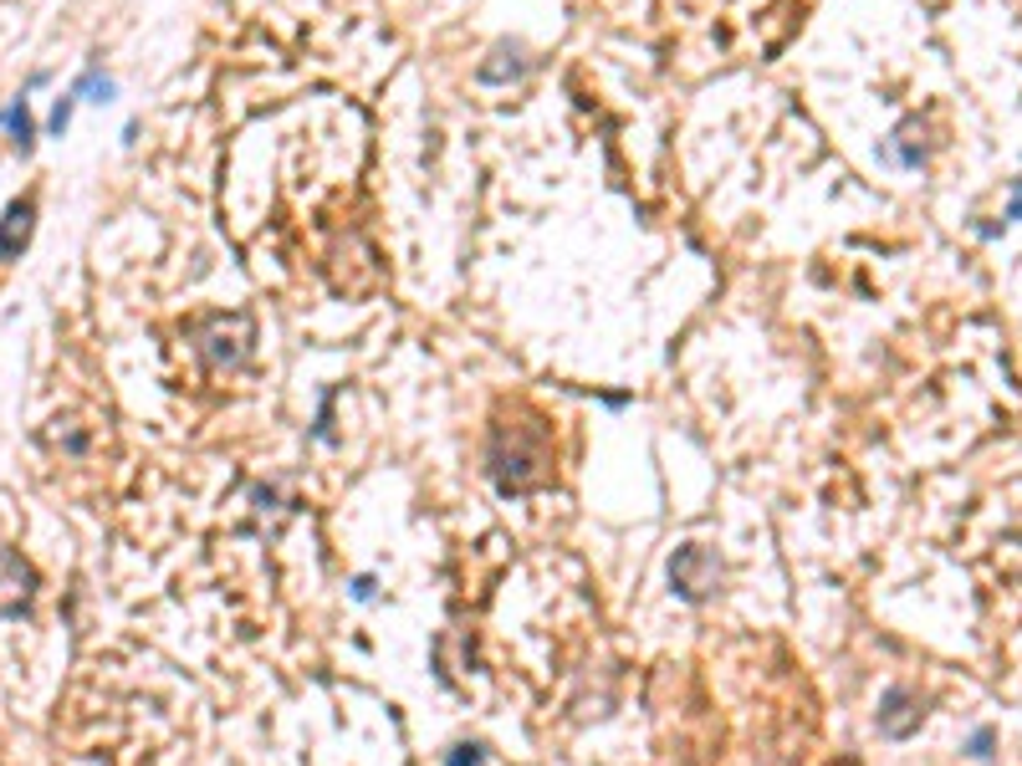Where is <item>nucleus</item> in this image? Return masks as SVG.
Listing matches in <instances>:
<instances>
[{
  "label": "nucleus",
  "mask_w": 1022,
  "mask_h": 766,
  "mask_svg": "<svg viewBox=\"0 0 1022 766\" xmlns=\"http://www.w3.org/2000/svg\"><path fill=\"white\" fill-rule=\"evenodd\" d=\"M31 230H37V199H11L0 215V261H21Z\"/></svg>",
  "instance_id": "nucleus-5"
},
{
  "label": "nucleus",
  "mask_w": 1022,
  "mask_h": 766,
  "mask_svg": "<svg viewBox=\"0 0 1022 766\" xmlns=\"http://www.w3.org/2000/svg\"><path fill=\"white\" fill-rule=\"evenodd\" d=\"M553 476V449H547V429L537 420L522 424H496L492 429V480L502 496H527V490L547 486Z\"/></svg>",
  "instance_id": "nucleus-1"
},
{
  "label": "nucleus",
  "mask_w": 1022,
  "mask_h": 766,
  "mask_svg": "<svg viewBox=\"0 0 1022 766\" xmlns=\"http://www.w3.org/2000/svg\"><path fill=\"white\" fill-rule=\"evenodd\" d=\"M72 107H78V97H72V93L52 103V118H47V133H52V138H62V133L72 128Z\"/></svg>",
  "instance_id": "nucleus-12"
},
{
  "label": "nucleus",
  "mask_w": 1022,
  "mask_h": 766,
  "mask_svg": "<svg viewBox=\"0 0 1022 766\" xmlns=\"http://www.w3.org/2000/svg\"><path fill=\"white\" fill-rule=\"evenodd\" d=\"M445 766H486V746H476V741H461V746H451V752H445Z\"/></svg>",
  "instance_id": "nucleus-13"
},
{
  "label": "nucleus",
  "mask_w": 1022,
  "mask_h": 766,
  "mask_svg": "<svg viewBox=\"0 0 1022 766\" xmlns=\"http://www.w3.org/2000/svg\"><path fill=\"white\" fill-rule=\"evenodd\" d=\"M670 588H675L685 603H705V598L721 588V557L701 542H685L670 557Z\"/></svg>",
  "instance_id": "nucleus-3"
},
{
  "label": "nucleus",
  "mask_w": 1022,
  "mask_h": 766,
  "mask_svg": "<svg viewBox=\"0 0 1022 766\" xmlns=\"http://www.w3.org/2000/svg\"><path fill=\"white\" fill-rule=\"evenodd\" d=\"M251 343H256V322L246 312H215V318H205L195 328V348L210 373H236L251 358Z\"/></svg>",
  "instance_id": "nucleus-2"
},
{
  "label": "nucleus",
  "mask_w": 1022,
  "mask_h": 766,
  "mask_svg": "<svg viewBox=\"0 0 1022 766\" xmlns=\"http://www.w3.org/2000/svg\"><path fill=\"white\" fill-rule=\"evenodd\" d=\"M113 93H118V87H113V77H107V72H97V66H82V77L72 82V97H82V103H107Z\"/></svg>",
  "instance_id": "nucleus-10"
},
{
  "label": "nucleus",
  "mask_w": 1022,
  "mask_h": 766,
  "mask_svg": "<svg viewBox=\"0 0 1022 766\" xmlns=\"http://www.w3.org/2000/svg\"><path fill=\"white\" fill-rule=\"evenodd\" d=\"M353 598H373V578H353Z\"/></svg>",
  "instance_id": "nucleus-16"
},
{
  "label": "nucleus",
  "mask_w": 1022,
  "mask_h": 766,
  "mask_svg": "<svg viewBox=\"0 0 1022 766\" xmlns=\"http://www.w3.org/2000/svg\"><path fill=\"white\" fill-rule=\"evenodd\" d=\"M0 128L11 133V144L21 148V154H31V144H37V118H31L27 97H16V103L0 113Z\"/></svg>",
  "instance_id": "nucleus-9"
},
{
  "label": "nucleus",
  "mask_w": 1022,
  "mask_h": 766,
  "mask_svg": "<svg viewBox=\"0 0 1022 766\" xmlns=\"http://www.w3.org/2000/svg\"><path fill=\"white\" fill-rule=\"evenodd\" d=\"M496 56H502V62H481V66H476V77L486 82V87H502V82H517L522 72H527V52H522L517 41H502V46H496Z\"/></svg>",
  "instance_id": "nucleus-8"
},
{
  "label": "nucleus",
  "mask_w": 1022,
  "mask_h": 766,
  "mask_svg": "<svg viewBox=\"0 0 1022 766\" xmlns=\"http://www.w3.org/2000/svg\"><path fill=\"white\" fill-rule=\"evenodd\" d=\"M992 741H997V736H992V731L982 726V731H977V736H971V756H992Z\"/></svg>",
  "instance_id": "nucleus-15"
},
{
  "label": "nucleus",
  "mask_w": 1022,
  "mask_h": 766,
  "mask_svg": "<svg viewBox=\"0 0 1022 766\" xmlns=\"http://www.w3.org/2000/svg\"><path fill=\"white\" fill-rule=\"evenodd\" d=\"M885 159L900 164V169H920V164H926V133H920V123H916V118L895 128L890 148H885Z\"/></svg>",
  "instance_id": "nucleus-7"
},
{
  "label": "nucleus",
  "mask_w": 1022,
  "mask_h": 766,
  "mask_svg": "<svg viewBox=\"0 0 1022 766\" xmlns=\"http://www.w3.org/2000/svg\"><path fill=\"white\" fill-rule=\"evenodd\" d=\"M920 701L910 695V690H890L885 701H879V731L885 736H895V741H905L910 731H920Z\"/></svg>",
  "instance_id": "nucleus-6"
},
{
  "label": "nucleus",
  "mask_w": 1022,
  "mask_h": 766,
  "mask_svg": "<svg viewBox=\"0 0 1022 766\" xmlns=\"http://www.w3.org/2000/svg\"><path fill=\"white\" fill-rule=\"evenodd\" d=\"M78 420H52V429H47V445H56V449H66V455H82L87 449V435L82 429H72Z\"/></svg>",
  "instance_id": "nucleus-11"
},
{
  "label": "nucleus",
  "mask_w": 1022,
  "mask_h": 766,
  "mask_svg": "<svg viewBox=\"0 0 1022 766\" xmlns=\"http://www.w3.org/2000/svg\"><path fill=\"white\" fill-rule=\"evenodd\" d=\"M37 598V568L16 547H0V619H21Z\"/></svg>",
  "instance_id": "nucleus-4"
},
{
  "label": "nucleus",
  "mask_w": 1022,
  "mask_h": 766,
  "mask_svg": "<svg viewBox=\"0 0 1022 766\" xmlns=\"http://www.w3.org/2000/svg\"><path fill=\"white\" fill-rule=\"evenodd\" d=\"M1012 220H1022V179L1012 185V205L1002 210V225H1012Z\"/></svg>",
  "instance_id": "nucleus-14"
}]
</instances>
